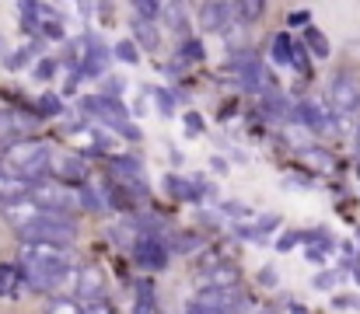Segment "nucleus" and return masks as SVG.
Wrapping results in <instances>:
<instances>
[{
	"instance_id": "27",
	"label": "nucleus",
	"mask_w": 360,
	"mask_h": 314,
	"mask_svg": "<svg viewBox=\"0 0 360 314\" xmlns=\"http://www.w3.org/2000/svg\"><path fill=\"white\" fill-rule=\"evenodd\" d=\"M112 56L133 67V63L140 60V53H136V42H129V39H122V42H116V46H112Z\"/></svg>"
},
{
	"instance_id": "28",
	"label": "nucleus",
	"mask_w": 360,
	"mask_h": 314,
	"mask_svg": "<svg viewBox=\"0 0 360 314\" xmlns=\"http://www.w3.org/2000/svg\"><path fill=\"white\" fill-rule=\"evenodd\" d=\"M112 171H120V175H126V178L136 182V175H140V161H133V157L120 154V157H112Z\"/></svg>"
},
{
	"instance_id": "6",
	"label": "nucleus",
	"mask_w": 360,
	"mask_h": 314,
	"mask_svg": "<svg viewBox=\"0 0 360 314\" xmlns=\"http://www.w3.org/2000/svg\"><path fill=\"white\" fill-rule=\"evenodd\" d=\"M329 102H333V108H336L340 115L354 112V108L360 105V77L354 74V70H343V74H336V77H333Z\"/></svg>"
},
{
	"instance_id": "22",
	"label": "nucleus",
	"mask_w": 360,
	"mask_h": 314,
	"mask_svg": "<svg viewBox=\"0 0 360 314\" xmlns=\"http://www.w3.org/2000/svg\"><path fill=\"white\" fill-rule=\"evenodd\" d=\"M196 60H203V42L186 39V42L175 49V63H196Z\"/></svg>"
},
{
	"instance_id": "16",
	"label": "nucleus",
	"mask_w": 360,
	"mask_h": 314,
	"mask_svg": "<svg viewBox=\"0 0 360 314\" xmlns=\"http://www.w3.org/2000/svg\"><path fill=\"white\" fill-rule=\"evenodd\" d=\"M133 42L143 46L147 53H158V49H161V32H158V25H150V21H133Z\"/></svg>"
},
{
	"instance_id": "38",
	"label": "nucleus",
	"mask_w": 360,
	"mask_h": 314,
	"mask_svg": "<svg viewBox=\"0 0 360 314\" xmlns=\"http://www.w3.org/2000/svg\"><path fill=\"white\" fill-rule=\"evenodd\" d=\"M84 314H116V311H112L105 301H98V304H88V308H84Z\"/></svg>"
},
{
	"instance_id": "40",
	"label": "nucleus",
	"mask_w": 360,
	"mask_h": 314,
	"mask_svg": "<svg viewBox=\"0 0 360 314\" xmlns=\"http://www.w3.org/2000/svg\"><path fill=\"white\" fill-rule=\"evenodd\" d=\"M46 35H49V39H63V25H56V21H46Z\"/></svg>"
},
{
	"instance_id": "42",
	"label": "nucleus",
	"mask_w": 360,
	"mask_h": 314,
	"mask_svg": "<svg viewBox=\"0 0 360 314\" xmlns=\"http://www.w3.org/2000/svg\"><path fill=\"white\" fill-rule=\"evenodd\" d=\"M158 102H161V112H165V115H172V95H168V91H158Z\"/></svg>"
},
{
	"instance_id": "10",
	"label": "nucleus",
	"mask_w": 360,
	"mask_h": 314,
	"mask_svg": "<svg viewBox=\"0 0 360 314\" xmlns=\"http://www.w3.org/2000/svg\"><path fill=\"white\" fill-rule=\"evenodd\" d=\"M294 119H301L311 133H333V115L322 108L319 102H301V105H294Z\"/></svg>"
},
{
	"instance_id": "4",
	"label": "nucleus",
	"mask_w": 360,
	"mask_h": 314,
	"mask_svg": "<svg viewBox=\"0 0 360 314\" xmlns=\"http://www.w3.org/2000/svg\"><path fill=\"white\" fill-rule=\"evenodd\" d=\"M28 199L42 213H77L81 203V192H74V185H60V182H42V185H32L28 189Z\"/></svg>"
},
{
	"instance_id": "24",
	"label": "nucleus",
	"mask_w": 360,
	"mask_h": 314,
	"mask_svg": "<svg viewBox=\"0 0 360 314\" xmlns=\"http://www.w3.org/2000/svg\"><path fill=\"white\" fill-rule=\"evenodd\" d=\"M46 314H84V308L77 301H70V297H53L46 304Z\"/></svg>"
},
{
	"instance_id": "14",
	"label": "nucleus",
	"mask_w": 360,
	"mask_h": 314,
	"mask_svg": "<svg viewBox=\"0 0 360 314\" xmlns=\"http://www.w3.org/2000/svg\"><path fill=\"white\" fill-rule=\"evenodd\" d=\"M28 280H25V269L21 266H11V262H0V297L7 301H18L25 294Z\"/></svg>"
},
{
	"instance_id": "18",
	"label": "nucleus",
	"mask_w": 360,
	"mask_h": 314,
	"mask_svg": "<svg viewBox=\"0 0 360 314\" xmlns=\"http://www.w3.org/2000/svg\"><path fill=\"white\" fill-rule=\"evenodd\" d=\"M161 14H165V21H168V28L175 35H186L189 32V18H186V7L182 4H161Z\"/></svg>"
},
{
	"instance_id": "29",
	"label": "nucleus",
	"mask_w": 360,
	"mask_h": 314,
	"mask_svg": "<svg viewBox=\"0 0 360 314\" xmlns=\"http://www.w3.org/2000/svg\"><path fill=\"white\" fill-rule=\"evenodd\" d=\"M165 189H168V196H175V199H189V182L179 178V175H168V178H165Z\"/></svg>"
},
{
	"instance_id": "31",
	"label": "nucleus",
	"mask_w": 360,
	"mask_h": 314,
	"mask_svg": "<svg viewBox=\"0 0 360 314\" xmlns=\"http://www.w3.org/2000/svg\"><path fill=\"white\" fill-rule=\"evenodd\" d=\"M175 248H179V251H196V248H203V237L193 234V230H186V234H179Z\"/></svg>"
},
{
	"instance_id": "7",
	"label": "nucleus",
	"mask_w": 360,
	"mask_h": 314,
	"mask_svg": "<svg viewBox=\"0 0 360 314\" xmlns=\"http://www.w3.org/2000/svg\"><path fill=\"white\" fill-rule=\"evenodd\" d=\"M203 290H238L241 269L235 262H217L214 269H207L203 276H196Z\"/></svg>"
},
{
	"instance_id": "9",
	"label": "nucleus",
	"mask_w": 360,
	"mask_h": 314,
	"mask_svg": "<svg viewBox=\"0 0 360 314\" xmlns=\"http://www.w3.org/2000/svg\"><path fill=\"white\" fill-rule=\"evenodd\" d=\"M77 297H84L91 304H98L105 297V273L98 266H84L77 273Z\"/></svg>"
},
{
	"instance_id": "1",
	"label": "nucleus",
	"mask_w": 360,
	"mask_h": 314,
	"mask_svg": "<svg viewBox=\"0 0 360 314\" xmlns=\"http://www.w3.org/2000/svg\"><path fill=\"white\" fill-rule=\"evenodd\" d=\"M21 269H25V280L32 290H56L67 273H70V262L63 255V248H53V244H21Z\"/></svg>"
},
{
	"instance_id": "46",
	"label": "nucleus",
	"mask_w": 360,
	"mask_h": 314,
	"mask_svg": "<svg viewBox=\"0 0 360 314\" xmlns=\"http://www.w3.org/2000/svg\"><path fill=\"white\" fill-rule=\"evenodd\" d=\"M259 314H280V311H276V308H262Z\"/></svg>"
},
{
	"instance_id": "5",
	"label": "nucleus",
	"mask_w": 360,
	"mask_h": 314,
	"mask_svg": "<svg viewBox=\"0 0 360 314\" xmlns=\"http://www.w3.org/2000/svg\"><path fill=\"white\" fill-rule=\"evenodd\" d=\"M81 108H84V112H91V115H98V119H105L109 126H116V133H120V136H126V140H140L136 126L126 119V108H122L120 102L95 95V98H84V102H81Z\"/></svg>"
},
{
	"instance_id": "11",
	"label": "nucleus",
	"mask_w": 360,
	"mask_h": 314,
	"mask_svg": "<svg viewBox=\"0 0 360 314\" xmlns=\"http://www.w3.org/2000/svg\"><path fill=\"white\" fill-rule=\"evenodd\" d=\"M231 18H238V4H200V28L221 32Z\"/></svg>"
},
{
	"instance_id": "30",
	"label": "nucleus",
	"mask_w": 360,
	"mask_h": 314,
	"mask_svg": "<svg viewBox=\"0 0 360 314\" xmlns=\"http://www.w3.org/2000/svg\"><path fill=\"white\" fill-rule=\"evenodd\" d=\"M35 108H39V115H60L63 112V98L60 95H42Z\"/></svg>"
},
{
	"instance_id": "19",
	"label": "nucleus",
	"mask_w": 360,
	"mask_h": 314,
	"mask_svg": "<svg viewBox=\"0 0 360 314\" xmlns=\"http://www.w3.org/2000/svg\"><path fill=\"white\" fill-rule=\"evenodd\" d=\"M221 35H224V42H228L235 53H241V49L248 46V42H245V21H241V18H231V21L221 28Z\"/></svg>"
},
{
	"instance_id": "21",
	"label": "nucleus",
	"mask_w": 360,
	"mask_h": 314,
	"mask_svg": "<svg viewBox=\"0 0 360 314\" xmlns=\"http://www.w3.org/2000/svg\"><path fill=\"white\" fill-rule=\"evenodd\" d=\"M304 46H308V49H311L319 60H326V56L333 53V49H329V39H326L319 28H308V32H304Z\"/></svg>"
},
{
	"instance_id": "44",
	"label": "nucleus",
	"mask_w": 360,
	"mask_h": 314,
	"mask_svg": "<svg viewBox=\"0 0 360 314\" xmlns=\"http://www.w3.org/2000/svg\"><path fill=\"white\" fill-rule=\"evenodd\" d=\"M231 314H259V308H255L252 301H241V304H238V308H235Z\"/></svg>"
},
{
	"instance_id": "43",
	"label": "nucleus",
	"mask_w": 360,
	"mask_h": 314,
	"mask_svg": "<svg viewBox=\"0 0 360 314\" xmlns=\"http://www.w3.org/2000/svg\"><path fill=\"white\" fill-rule=\"evenodd\" d=\"M224 213H231V216H248V209L241 207V203H224Z\"/></svg>"
},
{
	"instance_id": "45",
	"label": "nucleus",
	"mask_w": 360,
	"mask_h": 314,
	"mask_svg": "<svg viewBox=\"0 0 360 314\" xmlns=\"http://www.w3.org/2000/svg\"><path fill=\"white\" fill-rule=\"evenodd\" d=\"M105 91H112V95H120V91H122V77H116V81L109 77V81H105Z\"/></svg>"
},
{
	"instance_id": "39",
	"label": "nucleus",
	"mask_w": 360,
	"mask_h": 314,
	"mask_svg": "<svg viewBox=\"0 0 360 314\" xmlns=\"http://www.w3.org/2000/svg\"><path fill=\"white\" fill-rule=\"evenodd\" d=\"M259 283H262V287H276V273H273V269L266 266V269L259 273Z\"/></svg>"
},
{
	"instance_id": "12",
	"label": "nucleus",
	"mask_w": 360,
	"mask_h": 314,
	"mask_svg": "<svg viewBox=\"0 0 360 314\" xmlns=\"http://www.w3.org/2000/svg\"><path fill=\"white\" fill-rule=\"evenodd\" d=\"M39 213H42V209L35 207L28 196H25V199H18V203H7V207H0V216H4L11 227H18V234H21L28 223H35V220H39Z\"/></svg>"
},
{
	"instance_id": "26",
	"label": "nucleus",
	"mask_w": 360,
	"mask_h": 314,
	"mask_svg": "<svg viewBox=\"0 0 360 314\" xmlns=\"http://www.w3.org/2000/svg\"><path fill=\"white\" fill-rule=\"evenodd\" d=\"M133 11H136V21H158V14H161V4H154V0H136L133 4Z\"/></svg>"
},
{
	"instance_id": "34",
	"label": "nucleus",
	"mask_w": 360,
	"mask_h": 314,
	"mask_svg": "<svg viewBox=\"0 0 360 314\" xmlns=\"http://www.w3.org/2000/svg\"><path fill=\"white\" fill-rule=\"evenodd\" d=\"M56 74V60H39V67H35V77L39 81H49Z\"/></svg>"
},
{
	"instance_id": "17",
	"label": "nucleus",
	"mask_w": 360,
	"mask_h": 314,
	"mask_svg": "<svg viewBox=\"0 0 360 314\" xmlns=\"http://www.w3.org/2000/svg\"><path fill=\"white\" fill-rule=\"evenodd\" d=\"M25 196H28V185H25L21 178H11V175L0 171V207L18 203V199H25Z\"/></svg>"
},
{
	"instance_id": "3",
	"label": "nucleus",
	"mask_w": 360,
	"mask_h": 314,
	"mask_svg": "<svg viewBox=\"0 0 360 314\" xmlns=\"http://www.w3.org/2000/svg\"><path fill=\"white\" fill-rule=\"evenodd\" d=\"M7 168L21 178V182H35V178H42L46 171H49V164H53V150L46 147V143H32V140H21V143H14V147H7Z\"/></svg>"
},
{
	"instance_id": "8",
	"label": "nucleus",
	"mask_w": 360,
	"mask_h": 314,
	"mask_svg": "<svg viewBox=\"0 0 360 314\" xmlns=\"http://www.w3.org/2000/svg\"><path fill=\"white\" fill-rule=\"evenodd\" d=\"M133 255H136L140 269H150V273H158V269L168 266V248H165V241H158L154 234H143L140 244L133 248Z\"/></svg>"
},
{
	"instance_id": "25",
	"label": "nucleus",
	"mask_w": 360,
	"mask_h": 314,
	"mask_svg": "<svg viewBox=\"0 0 360 314\" xmlns=\"http://www.w3.org/2000/svg\"><path fill=\"white\" fill-rule=\"evenodd\" d=\"M262 11H266V4H262V0H241L238 4V18L245 21V25L259 21V18H262Z\"/></svg>"
},
{
	"instance_id": "41",
	"label": "nucleus",
	"mask_w": 360,
	"mask_h": 314,
	"mask_svg": "<svg viewBox=\"0 0 360 314\" xmlns=\"http://www.w3.org/2000/svg\"><path fill=\"white\" fill-rule=\"evenodd\" d=\"M333 280H336L333 273H322V276H315V287H319V290H329V287H333Z\"/></svg>"
},
{
	"instance_id": "2",
	"label": "nucleus",
	"mask_w": 360,
	"mask_h": 314,
	"mask_svg": "<svg viewBox=\"0 0 360 314\" xmlns=\"http://www.w3.org/2000/svg\"><path fill=\"white\" fill-rule=\"evenodd\" d=\"M25 244H53V248H70L77 241V220L67 213H39L35 223L21 230Z\"/></svg>"
},
{
	"instance_id": "35",
	"label": "nucleus",
	"mask_w": 360,
	"mask_h": 314,
	"mask_svg": "<svg viewBox=\"0 0 360 314\" xmlns=\"http://www.w3.org/2000/svg\"><path fill=\"white\" fill-rule=\"evenodd\" d=\"M186 314H224L221 308H210V304H203V301H193L189 308H186Z\"/></svg>"
},
{
	"instance_id": "15",
	"label": "nucleus",
	"mask_w": 360,
	"mask_h": 314,
	"mask_svg": "<svg viewBox=\"0 0 360 314\" xmlns=\"http://www.w3.org/2000/svg\"><path fill=\"white\" fill-rule=\"evenodd\" d=\"M109 237H112L116 248H136L143 234H140V223L136 220H120V223L109 227Z\"/></svg>"
},
{
	"instance_id": "20",
	"label": "nucleus",
	"mask_w": 360,
	"mask_h": 314,
	"mask_svg": "<svg viewBox=\"0 0 360 314\" xmlns=\"http://www.w3.org/2000/svg\"><path fill=\"white\" fill-rule=\"evenodd\" d=\"M273 60H276L280 67L294 63V42H290V35H287V32L273 35Z\"/></svg>"
},
{
	"instance_id": "13",
	"label": "nucleus",
	"mask_w": 360,
	"mask_h": 314,
	"mask_svg": "<svg viewBox=\"0 0 360 314\" xmlns=\"http://www.w3.org/2000/svg\"><path fill=\"white\" fill-rule=\"evenodd\" d=\"M25 133H28V119L18 115L14 108H0V143L14 147V143H21Z\"/></svg>"
},
{
	"instance_id": "33",
	"label": "nucleus",
	"mask_w": 360,
	"mask_h": 314,
	"mask_svg": "<svg viewBox=\"0 0 360 314\" xmlns=\"http://www.w3.org/2000/svg\"><path fill=\"white\" fill-rule=\"evenodd\" d=\"M294 67H297L301 74H308V46H297V42H294Z\"/></svg>"
},
{
	"instance_id": "32",
	"label": "nucleus",
	"mask_w": 360,
	"mask_h": 314,
	"mask_svg": "<svg viewBox=\"0 0 360 314\" xmlns=\"http://www.w3.org/2000/svg\"><path fill=\"white\" fill-rule=\"evenodd\" d=\"M186 133L189 136H200L203 133V115L200 112H186Z\"/></svg>"
},
{
	"instance_id": "37",
	"label": "nucleus",
	"mask_w": 360,
	"mask_h": 314,
	"mask_svg": "<svg viewBox=\"0 0 360 314\" xmlns=\"http://www.w3.org/2000/svg\"><path fill=\"white\" fill-rule=\"evenodd\" d=\"M287 21H290V25H308V28H311V14H308V11H294Z\"/></svg>"
},
{
	"instance_id": "36",
	"label": "nucleus",
	"mask_w": 360,
	"mask_h": 314,
	"mask_svg": "<svg viewBox=\"0 0 360 314\" xmlns=\"http://www.w3.org/2000/svg\"><path fill=\"white\" fill-rule=\"evenodd\" d=\"M297 241H301V234H283V237L276 241V248H280V251H290Z\"/></svg>"
},
{
	"instance_id": "23",
	"label": "nucleus",
	"mask_w": 360,
	"mask_h": 314,
	"mask_svg": "<svg viewBox=\"0 0 360 314\" xmlns=\"http://www.w3.org/2000/svg\"><path fill=\"white\" fill-rule=\"evenodd\" d=\"M304 161H308L315 171H333V154L322 150V147H308V150H304Z\"/></svg>"
}]
</instances>
